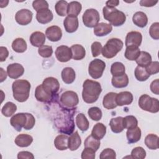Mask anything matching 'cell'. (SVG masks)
<instances>
[{
    "label": "cell",
    "instance_id": "cell-1",
    "mask_svg": "<svg viewBox=\"0 0 159 159\" xmlns=\"http://www.w3.org/2000/svg\"><path fill=\"white\" fill-rule=\"evenodd\" d=\"M75 109L62 108V110L57 114L55 118V125L60 132L68 135L73 133L75 127L73 120Z\"/></svg>",
    "mask_w": 159,
    "mask_h": 159
},
{
    "label": "cell",
    "instance_id": "cell-2",
    "mask_svg": "<svg viewBox=\"0 0 159 159\" xmlns=\"http://www.w3.org/2000/svg\"><path fill=\"white\" fill-rule=\"evenodd\" d=\"M101 92L102 88L99 82L89 79L84 81L82 98L86 103L92 104L95 102L98 99Z\"/></svg>",
    "mask_w": 159,
    "mask_h": 159
},
{
    "label": "cell",
    "instance_id": "cell-3",
    "mask_svg": "<svg viewBox=\"0 0 159 159\" xmlns=\"http://www.w3.org/2000/svg\"><path fill=\"white\" fill-rule=\"evenodd\" d=\"M31 85L26 80H17L12 84L14 98L18 102L26 101L29 97Z\"/></svg>",
    "mask_w": 159,
    "mask_h": 159
},
{
    "label": "cell",
    "instance_id": "cell-4",
    "mask_svg": "<svg viewBox=\"0 0 159 159\" xmlns=\"http://www.w3.org/2000/svg\"><path fill=\"white\" fill-rule=\"evenodd\" d=\"M104 18L110 22L111 25L118 27L123 25L126 20L125 14L115 7L105 6L102 9Z\"/></svg>",
    "mask_w": 159,
    "mask_h": 159
},
{
    "label": "cell",
    "instance_id": "cell-5",
    "mask_svg": "<svg viewBox=\"0 0 159 159\" xmlns=\"http://www.w3.org/2000/svg\"><path fill=\"white\" fill-rule=\"evenodd\" d=\"M123 45L124 43L120 39L112 38L108 40L102 47L101 50L102 55L106 58H112L122 50Z\"/></svg>",
    "mask_w": 159,
    "mask_h": 159
},
{
    "label": "cell",
    "instance_id": "cell-6",
    "mask_svg": "<svg viewBox=\"0 0 159 159\" xmlns=\"http://www.w3.org/2000/svg\"><path fill=\"white\" fill-rule=\"evenodd\" d=\"M60 106L66 109H75L79 102V98L76 93L73 91H66L60 97Z\"/></svg>",
    "mask_w": 159,
    "mask_h": 159
},
{
    "label": "cell",
    "instance_id": "cell-7",
    "mask_svg": "<svg viewBox=\"0 0 159 159\" xmlns=\"http://www.w3.org/2000/svg\"><path fill=\"white\" fill-rule=\"evenodd\" d=\"M139 107L146 111L157 113L159 111V102L157 98H151L148 94H142L139 99Z\"/></svg>",
    "mask_w": 159,
    "mask_h": 159
},
{
    "label": "cell",
    "instance_id": "cell-8",
    "mask_svg": "<svg viewBox=\"0 0 159 159\" xmlns=\"http://www.w3.org/2000/svg\"><path fill=\"white\" fill-rule=\"evenodd\" d=\"M83 22L84 25L89 28L94 27L100 20L99 12L95 9H88L83 14Z\"/></svg>",
    "mask_w": 159,
    "mask_h": 159
},
{
    "label": "cell",
    "instance_id": "cell-9",
    "mask_svg": "<svg viewBox=\"0 0 159 159\" xmlns=\"http://www.w3.org/2000/svg\"><path fill=\"white\" fill-rule=\"evenodd\" d=\"M105 68V62L96 58L90 62L88 66V73L93 79H98L102 76Z\"/></svg>",
    "mask_w": 159,
    "mask_h": 159
},
{
    "label": "cell",
    "instance_id": "cell-10",
    "mask_svg": "<svg viewBox=\"0 0 159 159\" xmlns=\"http://www.w3.org/2000/svg\"><path fill=\"white\" fill-rule=\"evenodd\" d=\"M55 94L45 87L42 84L37 86L35 91V97L38 101L50 102L54 98Z\"/></svg>",
    "mask_w": 159,
    "mask_h": 159
},
{
    "label": "cell",
    "instance_id": "cell-11",
    "mask_svg": "<svg viewBox=\"0 0 159 159\" xmlns=\"http://www.w3.org/2000/svg\"><path fill=\"white\" fill-rule=\"evenodd\" d=\"M33 14L27 9H22L18 11L15 15L16 22L21 25H26L30 24L32 20Z\"/></svg>",
    "mask_w": 159,
    "mask_h": 159
},
{
    "label": "cell",
    "instance_id": "cell-12",
    "mask_svg": "<svg viewBox=\"0 0 159 159\" xmlns=\"http://www.w3.org/2000/svg\"><path fill=\"white\" fill-rule=\"evenodd\" d=\"M57 59L60 62H67L72 58L71 48L66 45H60L55 50Z\"/></svg>",
    "mask_w": 159,
    "mask_h": 159
},
{
    "label": "cell",
    "instance_id": "cell-13",
    "mask_svg": "<svg viewBox=\"0 0 159 159\" xmlns=\"http://www.w3.org/2000/svg\"><path fill=\"white\" fill-rule=\"evenodd\" d=\"M26 112H20L14 115L10 119L11 125L18 132L21 131L22 128L25 126L27 122Z\"/></svg>",
    "mask_w": 159,
    "mask_h": 159
},
{
    "label": "cell",
    "instance_id": "cell-14",
    "mask_svg": "<svg viewBox=\"0 0 159 159\" xmlns=\"http://www.w3.org/2000/svg\"><path fill=\"white\" fill-rule=\"evenodd\" d=\"M142 35L137 31H131L127 33L125 37V44L126 47L134 46L139 47L142 43Z\"/></svg>",
    "mask_w": 159,
    "mask_h": 159
},
{
    "label": "cell",
    "instance_id": "cell-15",
    "mask_svg": "<svg viewBox=\"0 0 159 159\" xmlns=\"http://www.w3.org/2000/svg\"><path fill=\"white\" fill-rule=\"evenodd\" d=\"M24 73V68L22 65L14 63L9 64L7 67V75L10 78L17 79Z\"/></svg>",
    "mask_w": 159,
    "mask_h": 159
},
{
    "label": "cell",
    "instance_id": "cell-16",
    "mask_svg": "<svg viewBox=\"0 0 159 159\" xmlns=\"http://www.w3.org/2000/svg\"><path fill=\"white\" fill-rule=\"evenodd\" d=\"M45 35L50 41L58 42L62 37V32L58 26L52 25L46 29Z\"/></svg>",
    "mask_w": 159,
    "mask_h": 159
},
{
    "label": "cell",
    "instance_id": "cell-17",
    "mask_svg": "<svg viewBox=\"0 0 159 159\" xmlns=\"http://www.w3.org/2000/svg\"><path fill=\"white\" fill-rule=\"evenodd\" d=\"M134 99L132 94L129 91H122L116 95V102L117 106H122L130 104Z\"/></svg>",
    "mask_w": 159,
    "mask_h": 159
},
{
    "label": "cell",
    "instance_id": "cell-18",
    "mask_svg": "<svg viewBox=\"0 0 159 159\" xmlns=\"http://www.w3.org/2000/svg\"><path fill=\"white\" fill-rule=\"evenodd\" d=\"M63 25L65 30L68 33L75 32L78 28L79 22L77 17L69 16L65 17L63 20Z\"/></svg>",
    "mask_w": 159,
    "mask_h": 159
},
{
    "label": "cell",
    "instance_id": "cell-19",
    "mask_svg": "<svg viewBox=\"0 0 159 159\" xmlns=\"http://www.w3.org/2000/svg\"><path fill=\"white\" fill-rule=\"evenodd\" d=\"M53 15L49 9H44L37 12L36 19L40 24H45L52 20Z\"/></svg>",
    "mask_w": 159,
    "mask_h": 159
},
{
    "label": "cell",
    "instance_id": "cell-20",
    "mask_svg": "<svg viewBox=\"0 0 159 159\" xmlns=\"http://www.w3.org/2000/svg\"><path fill=\"white\" fill-rule=\"evenodd\" d=\"M112 30V26L110 24L101 22L94 27V34L98 37H103L110 34Z\"/></svg>",
    "mask_w": 159,
    "mask_h": 159
},
{
    "label": "cell",
    "instance_id": "cell-21",
    "mask_svg": "<svg viewBox=\"0 0 159 159\" xmlns=\"http://www.w3.org/2000/svg\"><path fill=\"white\" fill-rule=\"evenodd\" d=\"M30 42L32 46L40 47L45 42V35L40 31L34 32L30 35Z\"/></svg>",
    "mask_w": 159,
    "mask_h": 159
},
{
    "label": "cell",
    "instance_id": "cell-22",
    "mask_svg": "<svg viewBox=\"0 0 159 159\" xmlns=\"http://www.w3.org/2000/svg\"><path fill=\"white\" fill-rule=\"evenodd\" d=\"M126 137L129 143H136L140 140L141 138V130L139 127L129 129L126 132Z\"/></svg>",
    "mask_w": 159,
    "mask_h": 159
},
{
    "label": "cell",
    "instance_id": "cell-23",
    "mask_svg": "<svg viewBox=\"0 0 159 159\" xmlns=\"http://www.w3.org/2000/svg\"><path fill=\"white\" fill-rule=\"evenodd\" d=\"M117 93L110 92L106 94L102 100L103 107L107 109H112L116 108L117 106L116 102Z\"/></svg>",
    "mask_w": 159,
    "mask_h": 159
},
{
    "label": "cell",
    "instance_id": "cell-24",
    "mask_svg": "<svg viewBox=\"0 0 159 159\" xmlns=\"http://www.w3.org/2000/svg\"><path fill=\"white\" fill-rule=\"evenodd\" d=\"M42 84L55 94H57L60 89V83L58 80L54 77L46 78L43 81Z\"/></svg>",
    "mask_w": 159,
    "mask_h": 159
},
{
    "label": "cell",
    "instance_id": "cell-25",
    "mask_svg": "<svg viewBox=\"0 0 159 159\" xmlns=\"http://www.w3.org/2000/svg\"><path fill=\"white\" fill-rule=\"evenodd\" d=\"M81 139L77 131L70 134L68 140V148L71 151L76 150L81 145Z\"/></svg>",
    "mask_w": 159,
    "mask_h": 159
},
{
    "label": "cell",
    "instance_id": "cell-26",
    "mask_svg": "<svg viewBox=\"0 0 159 159\" xmlns=\"http://www.w3.org/2000/svg\"><path fill=\"white\" fill-rule=\"evenodd\" d=\"M132 21L133 23L137 27L143 28L148 23V17L143 12L138 11L133 15Z\"/></svg>",
    "mask_w": 159,
    "mask_h": 159
},
{
    "label": "cell",
    "instance_id": "cell-27",
    "mask_svg": "<svg viewBox=\"0 0 159 159\" xmlns=\"http://www.w3.org/2000/svg\"><path fill=\"white\" fill-rule=\"evenodd\" d=\"M33 142V137L28 134H21L18 135L15 140L14 142L18 147H29Z\"/></svg>",
    "mask_w": 159,
    "mask_h": 159
},
{
    "label": "cell",
    "instance_id": "cell-28",
    "mask_svg": "<svg viewBox=\"0 0 159 159\" xmlns=\"http://www.w3.org/2000/svg\"><path fill=\"white\" fill-rule=\"evenodd\" d=\"M61 78L63 81L66 84L72 83L76 78L75 70L71 67H65L61 71Z\"/></svg>",
    "mask_w": 159,
    "mask_h": 159
},
{
    "label": "cell",
    "instance_id": "cell-29",
    "mask_svg": "<svg viewBox=\"0 0 159 159\" xmlns=\"http://www.w3.org/2000/svg\"><path fill=\"white\" fill-rule=\"evenodd\" d=\"M72 52V58L75 60H81L85 57L86 50L85 48L80 44L73 45L71 47Z\"/></svg>",
    "mask_w": 159,
    "mask_h": 159
},
{
    "label": "cell",
    "instance_id": "cell-30",
    "mask_svg": "<svg viewBox=\"0 0 159 159\" xmlns=\"http://www.w3.org/2000/svg\"><path fill=\"white\" fill-rule=\"evenodd\" d=\"M112 86L116 88H122L126 87L129 84V78L127 74L118 76H112L111 80Z\"/></svg>",
    "mask_w": 159,
    "mask_h": 159
},
{
    "label": "cell",
    "instance_id": "cell-31",
    "mask_svg": "<svg viewBox=\"0 0 159 159\" xmlns=\"http://www.w3.org/2000/svg\"><path fill=\"white\" fill-rule=\"evenodd\" d=\"M106 133V127L102 123L96 124L91 131V135L96 139H102Z\"/></svg>",
    "mask_w": 159,
    "mask_h": 159
},
{
    "label": "cell",
    "instance_id": "cell-32",
    "mask_svg": "<svg viewBox=\"0 0 159 159\" xmlns=\"http://www.w3.org/2000/svg\"><path fill=\"white\" fill-rule=\"evenodd\" d=\"M68 137L65 134L57 135L54 140V145L58 150H65L68 148Z\"/></svg>",
    "mask_w": 159,
    "mask_h": 159
},
{
    "label": "cell",
    "instance_id": "cell-33",
    "mask_svg": "<svg viewBox=\"0 0 159 159\" xmlns=\"http://www.w3.org/2000/svg\"><path fill=\"white\" fill-rule=\"evenodd\" d=\"M111 130L114 133H120L124 129L123 124V117H117L111 119L109 122Z\"/></svg>",
    "mask_w": 159,
    "mask_h": 159
},
{
    "label": "cell",
    "instance_id": "cell-34",
    "mask_svg": "<svg viewBox=\"0 0 159 159\" xmlns=\"http://www.w3.org/2000/svg\"><path fill=\"white\" fill-rule=\"evenodd\" d=\"M82 9V6L80 2L71 1L68 3L67 14L69 16L77 17L81 12Z\"/></svg>",
    "mask_w": 159,
    "mask_h": 159
},
{
    "label": "cell",
    "instance_id": "cell-35",
    "mask_svg": "<svg viewBox=\"0 0 159 159\" xmlns=\"http://www.w3.org/2000/svg\"><path fill=\"white\" fill-rule=\"evenodd\" d=\"M140 53V50L139 47L134 46L126 47L124 56L125 57L130 61L136 60L139 57Z\"/></svg>",
    "mask_w": 159,
    "mask_h": 159
},
{
    "label": "cell",
    "instance_id": "cell-36",
    "mask_svg": "<svg viewBox=\"0 0 159 159\" xmlns=\"http://www.w3.org/2000/svg\"><path fill=\"white\" fill-rule=\"evenodd\" d=\"M75 120L76 124L80 130L84 132L88 129L89 123L84 114L80 113L77 114Z\"/></svg>",
    "mask_w": 159,
    "mask_h": 159
},
{
    "label": "cell",
    "instance_id": "cell-37",
    "mask_svg": "<svg viewBox=\"0 0 159 159\" xmlns=\"http://www.w3.org/2000/svg\"><path fill=\"white\" fill-rule=\"evenodd\" d=\"M145 144L150 150H157L158 148V135L150 134L145 139Z\"/></svg>",
    "mask_w": 159,
    "mask_h": 159
},
{
    "label": "cell",
    "instance_id": "cell-38",
    "mask_svg": "<svg viewBox=\"0 0 159 159\" xmlns=\"http://www.w3.org/2000/svg\"><path fill=\"white\" fill-rule=\"evenodd\" d=\"M135 61L138 66L145 68L152 62V57L149 53L144 51H140V55Z\"/></svg>",
    "mask_w": 159,
    "mask_h": 159
},
{
    "label": "cell",
    "instance_id": "cell-39",
    "mask_svg": "<svg viewBox=\"0 0 159 159\" xmlns=\"http://www.w3.org/2000/svg\"><path fill=\"white\" fill-rule=\"evenodd\" d=\"M12 48L17 53H23L27 50V43L24 39L17 38L12 42Z\"/></svg>",
    "mask_w": 159,
    "mask_h": 159
},
{
    "label": "cell",
    "instance_id": "cell-40",
    "mask_svg": "<svg viewBox=\"0 0 159 159\" xmlns=\"http://www.w3.org/2000/svg\"><path fill=\"white\" fill-rule=\"evenodd\" d=\"M125 68L124 65L119 61L114 62L112 64L111 67V73L112 76H118L125 73Z\"/></svg>",
    "mask_w": 159,
    "mask_h": 159
},
{
    "label": "cell",
    "instance_id": "cell-41",
    "mask_svg": "<svg viewBox=\"0 0 159 159\" xmlns=\"http://www.w3.org/2000/svg\"><path fill=\"white\" fill-rule=\"evenodd\" d=\"M17 111V106L12 102H6L1 109L2 114L7 117L12 116Z\"/></svg>",
    "mask_w": 159,
    "mask_h": 159
},
{
    "label": "cell",
    "instance_id": "cell-42",
    "mask_svg": "<svg viewBox=\"0 0 159 159\" xmlns=\"http://www.w3.org/2000/svg\"><path fill=\"white\" fill-rule=\"evenodd\" d=\"M100 140L95 139L91 135L87 137L84 142V147L91 148L93 149L95 152H96L99 149V148L100 147Z\"/></svg>",
    "mask_w": 159,
    "mask_h": 159
},
{
    "label": "cell",
    "instance_id": "cell-43",
    "mask_svg": "<svg viewBox=\"0 0 159 159\" xmlns=\"http://www.w3.org/2000/svg\"><path fill=\"white\" fill-rule=\"evenodd\" d=\"M68 3L66 1L61 0L57 2L55 5V9L57 14L60 16H65L67 14Z\"/></svg>",
    "mask_w": 159,
    "mask_h": 159
},
{
    "label": "cell",
    "instance_id": "cell-44",
    "mask_svg": "<svg viewBox=\"0 0 159 159\" xmlns=\"http://www.w3.org/2000/svg\"><path fill=\"white\" fill-rule=\"evenodd\" d=\"M135 78L139 81H145L148 79L150 75L147 72L145 67L137 66L134 71Z\"/></svg>",
    "mask_w": 159,
    "mask_h": 159
},
{
    "label": "cell",
    "instance_id": "cell-45",
    "mask_svg": "<svg viewBox=\"0 0 159 159\" xmlns=\"http://www.w3.org/2000/svg\"><path fill=\"white\" fill-rule=\"evenodd\" d=\"M123 124L124 129H132L137 126L138 120L134 116H127L123 117Z\"/></svg>",
    "mask_w": 159,
    "mask_h": 159
},
{
    "label": "cell",
    "instance_id": "cell-46",
    "mask_svg": "<svg viewBox=\"0 0 159 159\" xmlns=\"http://www.w3.org/2000/svg\"><path fill=\"white\" fill-rule=\"evenodd\" d=\"M89 117L94 121H98L102 118V111L98 107H90L88 111Z\"/></svg>",
    "mask_w": 159,
    "mask_h": 159
},
{
    "label": "cell",
    "instance_id": "cell-47",
    "mask_svg": "<svg viewBox=\"0 0 159 159\" xmlns=\"http://www.w3.org/2000/svg\"><path fill=\"white\" fill-rule=\"evenodd\" d=\"M39 54L43 58H49L52 55L53 48L50 45H42L39 47Z\"/></svg>",
    "mask_w": 159,
    "mask_h": 159
},
{
    "label": "cell",
    "instance_id": "cell-48",
    "mask_svg": "<svg viewBox=\"0 0 159 159\" xmlns=\"http://www.w3.org/2000/svg\"><path fill=\"white\" fill-rule=\"evenodd\" d=\"M146 157V151L142 147H135L131 152L130 157L132 158L143 159Z\"/></svg>",
    "mask_w": 159,
    "mask_h": 159
},
{
    "label": "cell",
    "instance_id": "cell-49",
    "mask_svg": "<svg viewBox=\"0 0 159 159\" xmlns=\"http://www.w3.org/2000/svg\"><path fill=\"white\" fill-rule=\"evenodd\" d=\"M116 158V152L112 148H105L103 150L99 155L100 159H106V158H111L115 159Z\"/></svg>",
    "mask_w": 159,
    "mask_h": 159
},
{
    "label": "cell",
    "instance_id": "cell-50",
    "mask_svg": "<svg viewBox=\"0 0 159 159\" xmlns=\"http://www.w3.org/2000/svg\"><path fill=\"white\" fill-rule=\"evenodd\" d=\"M149 34L151 37L155 40L159 39V23H153L149 29Z\"/></svg>",
    "mask_w": 159,
    "mask_h": 159
},
{
    "label": "cell",
    "instance_id": "cell-51",
    "mask_svg": "<svg viewBox=\"0 0 159 159\" xmlns=\"http://www.w3.org/2000/svg\"><path fill=\"white\" fill-rule=\"evenodd\" d=\"M147 72L150 75H155L159 72V63L157 61H152L145 67Z\"/></svg>",
    "mask_w": 159,
    "mask_h": 159
},
{
    "label": "cell",
    "instance_id": "cell-52",
    "mask_svg": "<svg viewBox=\"0 0 159 159\" xmlns=\"http://www.w3.org/2000/svg\"><path fill=\"white\" fill-rule=\"evenodd\" d=\"M48 2L44 0H36L32 2V7L37 12L42 9H48Z\"/></svg>",
    "mask_w": 159,
    "mask_h": 159
},
{
    "label": "cell",
    "instance_id": "cell-53",
    "mask_svg": "<svg viewBox=\"0 0 159 159\" xmlns=\"http://www.w3.org/2000/svg\"><path fill=\"white\" fill-rule=\"evenodd\" d=\"M96 152L88 147H84V149L83 150L81 155V158L82 159H94L96 157L95 155Z\"/></svg>",
    "mask_w": 159,
    "mask_h": 159
},
{
    "label": "cell",
    "instance_id": "cell-54",
    "mask_svg": "<svg viewBox=\"0 0 159 159\" xmlns=\"http://www.w3.org/2000/svg\"><path fill=\"white\" fill-rule=\"evenodd\" d=\"M102 45L100 42H94L91 47V52H92V55L93 57H96L99 56L102 50Z\"/></svg>",
    "mask_w": 159,
    "mask_h": 159
},
{
    "label": "cell",
    "instance_id": "cell-55",
    "mask_svg": "<svg viewBox=\"0 0 159 159\" xmlns=\"http://www.w3.org/2000/svg\"><path fill=\"white\" fill-rule=\"evenodd\" d=\"M27 115V122L26 124L25 125V126L24 127V129L25 130H30L32 129L35 123V117H34V116L31 114L29 113H26Z\"/></svg>",
    "mask_w": 159,
    "mask_h": 159
},
{
    "label": "cell",
    "instance_id": "cell-56",
    "mask_svg": "<svg viewBox=\"0 0 159 159\" xmlns=\"http://www.w3.org/2000/svg\"><path fill=\"white\" fill-rule=\"evenodd\" d=\"M150 90L155 94H156V95L159 94V80H158V79H156L151 83Z\"/></svg>",
    "mask_w": 159,
    "mask_h": 159
},
{
    "label": "cell",
    "instance_id": "cell-57",
    "mask_svg": "<svg viewBox=\"0 0 159 159\" xmlns=\"http://www.w3.org/2000/svg\"><path fill=\"white\" fill-rule=\"evenodd\" d=\"M17 158L18 159H24V158H27V159H34V155L27 151H22L18 153L17 154Z\"/></svg>",
    "mask_w": 159,
    "mask_h": 159
},
{
    "label": "cell",
    "instance_id": "cell-58",
    "mask_svg": "<svg viewBox=\"0 0 159 159\" xmlns=\"http://www.w3.org/2000/svg\"><path fill=\"white\" fill-rule=\"evenodd\" d=\"M9 55V52L6 47L1 46L0 47V61L2 62L6 60Z\"/></svg>",
    "mask_w": 159,
    "mask_h": 159
},
{
    "label": "cell",
    "instance_id": "cell-59",
    "mask_svg": "<svg viewBox=\"0 0 159 159\" xmlns=\"http://www.w3.org/2000/svg\"><path fill=\"white\" fill-rule=\"evenodd\" d=\"M158 2V1L152 0H141L140 1V5L145 7H152Z\"/></svg>",
    "mask_w": 159,
    "mask_h": 159
},
{
    "label": "cell",
    "instance_id": "cell-60",
    "mask_svg": "<svg viewBox=\"0 0 159 159\" xmlns=\"http://www.w3.org/2000/svg\"><path fill=\"white\" fill-rule=\"evenodd\" d=\"M119 4V1H118V0L107 1L106 2V6L109 7H115L116 6H117Z\"/></svg>",
    "mask_w": 159,
    "mask_h": 159
},
{
    "label": "cell",
    "instance_id": "cell-61",
    "mask_svg": "<svg viewBox=\"0 0 159 159\" xmlns=\"http://www.w3.org/2000/svg\"><path fill=\"white\" fill-rule=\"evenodd\" d=\"M0 70H1V82L2 83L4 80L6 79L7 75L6 73V71H4L2 68H0Z\"/></svg>",
    "mask_w": 159,
    "mask_h": 159
}]
</instances>
